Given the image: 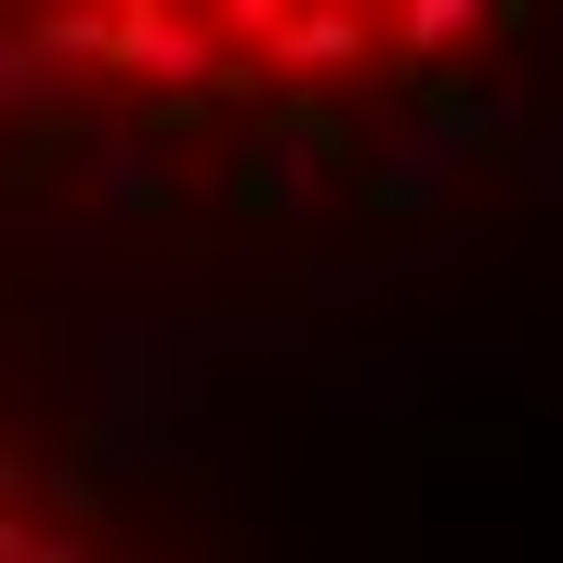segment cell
Wrapping results in <instances>:
<instances>
[{
	"mask_svg": "<svg viewBox=\"0 0 563 563\" xmlns=\"http://www.w3.org/2000/svg\"><path fill=\"white\" fill-rule=\"evenodd\" d=\"M0 563H157V551L79 459L0 432Z\"/></svg>",
	"mask_w": 563,
	"mask_h": 563,
	"instance_id": "1",
	"label": "cell"
}]
</instances>
